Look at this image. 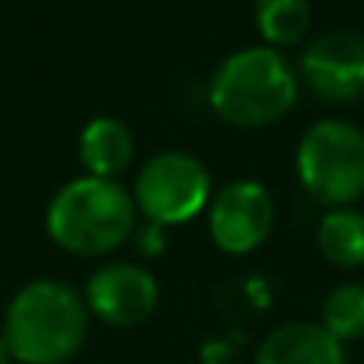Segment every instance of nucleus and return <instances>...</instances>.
I'll list each match as a JSON object with an SVG mask.
<instances>
[{
  "mask_svg": "<svg viewBox=\"0 0 364 364\" xmlns=\"http://www.w3.org/2000/svg\"><path fill=\"white\" fill-rule=\"evenodd\" d=\"M77 151H80V164L87 166V176L112 179L132 160L134 138L125 122L112 119V115H100V119L87 122V128L80 132Z\"/></svg>",
  "mask_w": 364,
  "mask_h": 364,
  "instance_id": "10",
  "label": "nucleus"
},
{
  "mask_svg": "<svg viewBox=\"0 0 364 364\" xmlns=\"http://www.w3.org/2000/svg\"><path fill=\"white\" fill-rule=\"evenodd\" d=\"M211 176L205 164L186 151H164L144 164L134 182V205L154 224H182L208 205Z\"/></svg>",
  "mask_w": 364,
  "mask_h": 364,
  "instance_id": "5",
  "label": "nucleus"
},
{
  "mask_svg": "<svg viewBox=\"0 0 364 364\" xmlns=\"http://www.w3.org/2000/svg\"><path fill=\"white\" fill-rule=\"evenodd\" d=\"M10 352H6V346H4V339H0V364H10Z\"/></svg>",
  "mask_w": 364,
  "mask_h": 364,
  "instance_id": "14",
  "label": "nucleus"
},
{
  "mask_svg": "<svg viewBox=\"0 0 364 364\" xmlns=\"http://www.w3.org/2000/svg\"><path fill=\"white\" fill-rule=\"evenodd\" d=\"M0 339L23 364H64L87 339V304L55 278L29 282L6 307Z\"/></svg>",
  "mask_w": 364,
  "mask_h": 364,
  "instance_id": "1",
  "label": "nucleus"
},
{
  "mask_svg": "<svg viewBox=\"0 0 364 364\" xmlns=\"http://www.w3.org/2000/svg\"><path fill=\"white\" fill-rule=\"evenodd\" d=\"M256 364H348L342 342L320 323H288L265 336Z\"/></svg>",
  "mask_w": 364,
  "mask_h": 364,
  "instance_id": "9",
  "label": "nucleus"
},
{
  "mask_svg": "<svg viewBox=\"0 0 364 364\" xmlns=\"http://www.w3.org/2000/svg\"><path fill=\"white\" fill-rule=\"evenodd\" d=\"M297 176L316 201L346 208L364 195V132L346 119H320L297 144Z\"/></svg>",
  "mask_w": 364,
  "mask_h": 364,
  "instance_id": "4",
  "label": "nucleus"
},
{
  "mask_svg": "<svg viewBox=\"0 0 364 364\" xmlns=\"http://www.w3.org/2000/svg\"><path fill=\"white\" fill-rule=\"evenodd\" d=\"M275 224V201L269 188L256 179L227 182L211 201L208 227H211L214 243L224 252H250L269 237Z\"/></svg>",
  "mask_w": 364,
  "mask_h": 364,
  "instance_id": "6",
  "label": "nucleus"
},
{
  "mask_svg": "<svg viewBox=\"0 0 364 364\" xmlns=\"http://www.w3.org/2000/svg\"><path fill=\"white\" fill-rule=\"evenodd\" d=\"M214 112L240 128L278 122L297 100V77L272 45L240 48L214 70L208 90Z\"/></svg>",
  "mask_w": 364,
  "mask_h": 364,
  "instance_id": "2",
  "label": "nucleus"
},
{
  "mask_svg": "<svg viewBox=\"0 0 364 364\" xmlns=\"http://www.w3.org/2000/svg\"><path fill=\"white\" fill-rule=\"evenodd\" d=\"M316 246L333 265H364V214L355 208H329L316 227Z\"/></svg>",
  "mask_w": 364,
  "mask_h": 364,
  "instance_id": "11",
  "label": "nucleus"
},
{
  "mask_svg": "<svg viewBox=\"0 0 364 364\" xmlns=\"http://www.w3.org/2000/svg\"><path fill=\"white\" fill-rule=\"evenodd\" d=\"M45 224L58 246L77 256H100L132 237L134 198L115 179L80 176L55 192Z\"/></svg>",
  "mask_w": 364,
  "mask_h": 364,
  "instance_id": "3",
  "label": "nucleus"
},
{
  "mask_svg": "<svg viewBox=\"0 0 364 364\" xmlns=\"http://www.w3.org/2000/svg\"><path fill=\"white\" fill-rule=\"evenodd\" d=\"M323 329L336 342L364 339V284H339L323 301Z\"/></svg>",
  "mask_w": 364,
  "mask_h": 364,
  "instance_id": "13",
  "label": "nucleus"
},
{
  "mask_svg": "<svg viewBox=\"0 0 364 364\" xmlns=\"http://www.w3.org/2000/svg\"><path fill=\"white\" fill-rule=\"evenodd\" d=\"M304 80L323 100H358L364 96V36L355 29L320 32L301 58Z\"/></svg>",
  "mask_w": 364,
  "mask_h": 364,
  "instance_id": "7",
  "label": "nucleus"
},
{
  "mask_svg": "<svg viewBox=\"0 0 364 364\" xmlns=\"http://www.w3.org/2000/svg\"><path fill=\"white\" fill-rule=\"evenodd\" d=\"M87 304L115 326H134L157 307V282L147 269L132 262L102 265L87 284Z\"/></svg>",
  "mask_w": 364,
  "mask_h": 364,
  "instance_id": "8",
  "label": "nucleus"
},
{
  "mask_svg": "<svg viewBox=\"0 0 364 364\" xmlns=\"http://www.w3.org/2000/svg\"><path fill=\"white\" fill-rule=\"evenodd\" d=\"M256 23L269 45H294L307 36L314 6L307 0H262L256 6Z\"/></svg>",
  "mask_w": 364,
  "mask_h": 364,
  "instance_id": "12",
  "label": "nucleus"
}]
</instances>
